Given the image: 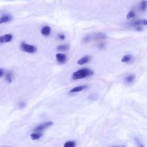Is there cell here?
I'll list each match as a JSON object with an SVG mask.
<instances>
[{
  "label": "cell",
  "instance_id": "cell-1",
  "mask_svg": "<svg viewBox=\"0 0 147 147\" xmlns=\"http://www.w3.org/2000/svg\"><path fill=\"white\" fill-rule=\"evenodd\" d=\"M93 73V71L88 68H82L74 72L72 75V78L74 80L82 79L92 75Z\"/></svg>",
  "mask_w": 147,
  "mask_h": 147
},
{
  "label": "cell",
  "instance_id": "cell-2",
  "mask_svg": "<svg viewBox=\"0 0 147 147\" xmlns=\"http://www.w3.org/2000/svg\"><path fill=\"white\" fill-rule=\"evenodd\" d=\"M21 48L23 51L29 53H33L37 51V48L35 46L26 44L24 42L21 43Z\"/></svg>",
  "mask_w": 147,
  "mask_h": 147
},
{
  "label": "cell",
  "instance_id": "cell-3",
  "mask_svg": "<svg viewBox=\"0 0 147 147\" xmlns=\"http://www.w3.org/2000/svg\"><path fill=\"white\" fill-rule=\"evenodd\" d=\"M53 124V122L52 121H47V122H43V123H41L40 125H39L38 126H37L34 129V131L36 132L41 131L49 127V126H52Z\"/></svg>",
  "mask_w": 147,
  "mask_h": 147
},
{
  "label": "cell",
  "instance_id": "cell-4",
  "mask_svg": "<svg viewBox=\"0 0 147 147\" xmlns=\"http://www.w3.org/2000/svg\"><path fill=\"white\" fill-rule=\"evenodd\" d=\"M106 35L102 32L100 33H98L96 34H94L92 36H90V39L91 40H102V39H105L106 38Z\"/></svg>",
  "mask_w": 147,
  "mask_h": 147
},
{
  "label": "cell",
  "instance_id": "cell-5",
  "mask_svg": "<svg viewBox=\"0 0 147 147\" xmlns=\"http://www.w3.org/2000/svg\"><path fill=\"white\" fill-rule=\"evenodd\" d=\"M13 38V35L11 34H5L0 36V44L10 42Z\"/></svg>",
  "mask_w": 147,
  "mask_h": 147
},
{
  "label": "cell",
  "instance_id": "cell-6",
  "mask_svg": "<svg viewBox=\"0 0 147 147\" xmlns=\"http://www.w3.org/2000/svg\"><path fill=\"white\" fill-rule=\"evenodd\" d=\"M56 58L57 61L60 63V64H64L65 63L66 60H67V57L65 54L63 53H57L56 55Z\"/></svg>",
  "mask_w": 147,
  "mask_h": 147
},
{
  "label": "cell",
  "instance_id": "cell-7",
  "mask_svg": "<svg viewBox=\"0 0 147 147\" xmlns=\"http://www.w3.org/2000/svg\"><path fill=\"white\" fill-rule=\"evenodd\" d=\"M13 19V17L11 15L5 14L0 17V24L7 22L10 21Z\"/></svg>",
  "mask_w": 147,
  "mask_h": 147
},
{
  "label": "cell",
  "instance_id": "cell-8",
  "mask_svg": "<svg viewBox=\"0 0 147 147\" xmlns=\"http://www.w3.org/2000/svg\"><path fill=\"white\" fill-rule=\"evenodd\" d=\"M90 60V56H85L80 58V59L78 60L77 61V63L79 65H83L84 64L87 63H88Z\"/></svg>",
  "mask_w": 147,
  "mask_h": 147
},
{
  "label": "cell",
  "instance_id": "cell-9",
  "mask_svg": "<svg viewBox=\"0 0 147 147\" xmlns=\"http://www.w3.org/2000/svg\"><path fill=\"white\" fill-rule=\"evenodd\" d=\"M135 78H136V76L134 74H130V75H129L126 76H125L124 78V81L127 84H129V83H132L134 80L135 79Z\"/></svg>",
  "mask_w": 147,
  "mask_h": 147
},
{
  "label": "cell",
  "instance_id": "cell-10",
  "mask_svg": "<svg viewBox=\"0 0 147 147\" xmlns=\"http://www.w3.org/2000/svg\"><path fill=\"white\" fill-rule=\"evenodd\" d=\"M87 86L86 85H83V86H78V87H75L72 89L70 90L69 92L70 93H74V92H79L82 91L83 90H84V88H87Z\"/></svg>",
  "mask_w": 147,
  "mask_h": 147
},
{
  "label": "cell",
  "instance_id": "cell-11",
  "mask_svg": "<svg viewBox=\"0 0 147 147\" xmlns=\"http://www.w3.org/2000/svg\"><path fill=\"white\" fill-rule=\"evenodd\" d=\"M41 33L44 36H48L51 33V28L49 26H45L41 29Z\"/></svg>",
  "mask_w": 147,
  "mask_h": 147
},
{
  "label": "cell",
  "instance_id": "cell-12",
  "mask_svg": "<svg viewBox=\"0 0 147 147\" xmlns=\"http://www.w3.org/2000/svg\"><path fill=\"white\" fill-rule=\"evenodd\" d=\"M69 46L68 44H62L57 47L56 49L59 51H66L68 50Z\"/></svg>",
  "mask_w": 147,
  "mask_h": 147
},
{
  "label": "cell",
  "instance_id": "cell-13",
  "mask_svg": "<svg viewBox=\"0 0 147 147\" xmlns=\"http://www.w3.org/2000/svg\"><path fill=\"white\" fill-rule=\"evenodd\" d=\"M30 136L31 139H32L33 140H38L39 138H40V137L42 136V134L40 133L36 132L34 133H32L30 135Z\"/></svg>",
  "mask_w": 147,
  "mask_h": 147
},
{
  "label": "cell",
  "instance_id": "cell-14",
  "mask_svg": "<svg viewBox=\"0 0 147 147\" xmlns=\"http://www.w3.org/2000/svg\"><path fill=\"white\" fill-rule=\"evenodd\" d=\"M132 59V56L131 55H127L124 56L122 59H121V61L122 63H129L130 62Z\"/></svg>",
  "mask_w": 147,
  "mask_h": 147
},
{
  "label": "cell",
  "instance_id": "cell-15",
  "mask_svg": "<svg viewBox=\"0 0 147 147\" xmlns=\"http://www.w3.org/2000/svg\"><path fill=\"white\" fill-rule=\"evenodd\" d=\"M140 7L141 10L145 11L146 9V1L142 0L140 3Z\"/></svg>",
  "mask_w": 147,
  "mask_h": 147
},
{
  "label": "cell",
  "instance_id": "cell-16",
  "mask_svg": "<svg viewBox=\"0 0 147 147\" xmlns=\"http://www.w3.org/2000/svg\"><path fill=\"white\" fill-rule=\"evenodd\" d=\"M75 142L73 141H67L66 142L64 145V147H74L75 146Z\"/></svg>",
  "mask_w": 147,
  "mask_h": 147
},
{
  "label": "cell",
  "instance_id": "cell-17",
  "mask_svg": "<svg viewBox=\"0 0 147 147\" xmlns=\"http://www.w3.org/2000/svg\"><path fill=\"white\" fill-rule=\"evenodd\" d=\"M12 78H13V75L11 72H8L6 75V80L8 83H11L12 82Z\"/></svg>",
  "mask_w": 147,
  "mask_h": 147
},
{
  "label": "cell",
  "instance_id": "cell-18",
  "mask_svg": "<svg viewBox=\"0 0 147 147\" xmlns=\"http://www.w3.org/2000/svg\"><path fill=\"white\" fill-rule=\"evenodd\" d=\"M135 16V13L133 11H130L126 16V18L127 19H130L131 18H133Z\"/></svg>",
  "mask_w": 147,
  "mask_h": 147
},
{
  "label": "cell",
  "instance_id": "cell-19",
  "mask_svg": "<svg viewBox=\"0 0 147 147\" xmlns=\"http://www.w3.org/2000/svg\"><path fill=\"white\" fill-rule=\"evenodd\" d=\"M58 37H59V38H60V40H64L65 39V35L63 34H59Z\"/></svg>",
  "mask_w": 147,
  "mask_h": 147
},
{
  "label": "cell",
  "instance_id": "cell-20",
  "mask_svg": "<svg viewBox=\"0 0 147 147\" xmlns=\"http://www.w3.org/2000/svg\"><path fill=\"white\" fill-rule=\"evenodd\" d=\"M135 141H136V142L137 144L138 142V146H142V145L141 144V143H140V140H139V139H138V138L136 137V138H135Z\"/></svg>",
  "mask_w": 147,
  "mask_h": 147
},
{
  "label": "cell",
  "instance_id": "cell-21",
  "mask_svg": "<svg viewBox=\"0 0 147 147\" xmlns=\"http://www.w3.org/2000/svg\"><path fill=\"white\" fill-rule=\"evenodd\" d=\"M3 74H4V70H3V69H1H1H0V78L3 76Z\"/></svg>",
  "mask_w": 147,
  "mask_h": 147
},
{
  "label": "cell",
  "instance_id": "cell-22",
  "mask_svg": "<svg viewBox=\"0 0 147 147\" xmlns=\"http://www.w3.org/2000/svg\"><path fill=\"white\" fill-rule=\"evenodd\" d=\"M25 106V103H24V102H21L20 103V106L21 107H24Z\"/></svg>",
  "mask_w": 147,
  "mask_h": 147
},
{
  "label": "cell",
  "instance_id": "cell-23",
  "mask_svg": "<svg viewBox=\"0 0 147 147\" xmlns=\"http://www.w3.org/2000/svg\"><path fill=\"white\" fill-rule=\"evenodd\" d=\"M98 47H99V48H103L104 47H105V45L103 44V43H102V44H99V45H98Z\"/></svg>",
  "mask_w": 147,
  "mask_h": 147
}]
</instances>
